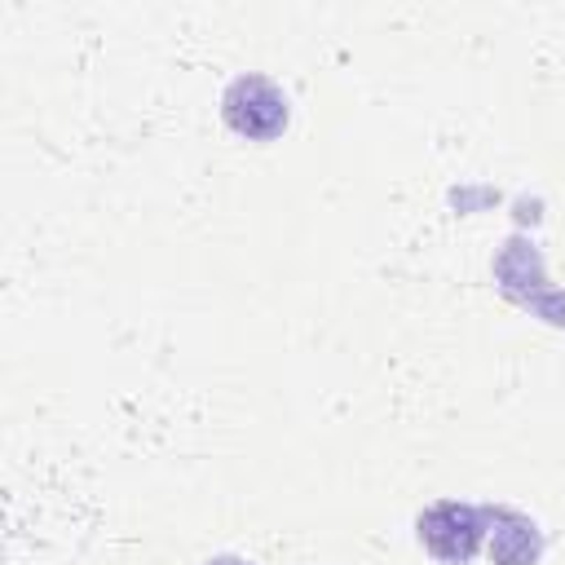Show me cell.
Returning <instances> with one entry per match:
<instances>
[{
  "label": "cell",
  "instance_id": "obj_2",
  "mask_svg": "<svg viewBox=\"0 0 565 565\" xmlns=\"http://www.w3.org/2000/svg\"><path fill=\"white\" fill-rule=\"evenodd\" d=\"M415 530H419V543L437 561L463 565V561L477 556V547L486 539V508H472V503H459V499H437L433 508L419 512Z\"/></svg>",
  "mask_w": 565,
  "mask_h": 565
},
{
  "label": "cell",
  "instance_id": "obj_3",
  "mask_svg": "<svg viewBox=\"0 0 565 565\" xmlns=\"http://www.w3.org/2000/svg\"><path fill=\"white\" fill-rule=\"evenodd\" d=\"M490 525V561L494 565H534L543 552L539 525L516 508H486Z\"/></svg>",
  "mask_w": 565,
  "mask_h": 565
},
{
  "label": "cell",
  "instance_id": "obj_4",
  "mask_svg": "<svg viewBox=\"0 0 565 565\" xmlns=\"http://www.w3.org/2000/svg\"><path fill=\"white\" fill-rule=\"evenodd\" d=\"M207 565H252V561H243V556H212Z\"/></svg>",
  "mask_w": 565,
  "mask_h": 565
},
{
  "label": "cell",
  "instance_id": "obj_1",
  "mask_svg": "<svg viewBox=\"0 0 565 565\" xmlns=\"http://www.w3.org/2000/svg\"><path fill=\"white\" fill-rule=\"evenodd\" d=\"M221 115L238 137L269 141L287 128V97L265 75H238V79H230V88L221 97Z\"/></svg>",
  "mask_w": 565,
  "mask_h": 565
}]
</instances>
